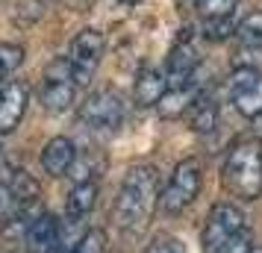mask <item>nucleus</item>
<instances>
[{"instance_id":"nucleus-1","label":"nucleus","mask_w":262,"mask_h":253,"mask_svg":"<svg viewBox=\"0 0 262 253\" xmlns=\"http://www.w3.org/2000/svg\"><path fill=\"white\" fill-rule=\"evenodd\" d=\"M159 194H162L159 192V171L154 165H133L121 182L115 209H112L118 229L130 233V236L144 233L159 206Z\"/></svg>"},{"instance_id":"nucleus-2","label":"nucleus","mask_w":262,"mask_h":253,"mask_svg":"<svg viewBox=\"0 0 262 253\" xmlns=\"http://www.w3.org/2000/svg\"><path fill=\"white\" fill-rule=\"evenodd\" d=\"M224 189L233 197L253 200L262 194V145L253 139H242L230 147L221 168Z\"/></svg>"},{"instance_id":"nucleus-3","label":"nucleus","mask_w":262,"mask_h":253,"mask_svg":"<svg viewBox=\"0 0 262 253\" xmlns=\"http://www.w3.org/2000/svg\"><path fill=\"white\" fill-rule=\"evenodd\" d=\"M203 253H250V227L245 212L233 203H218L206 215Z\"/></svg>"},{"instance_id":"nucleus-4","label":"nucleus","mask_w":262,"mask_h":253,"mask_svg":"<svg viewBox=\"0 0 262 253\" xmlns=\"http://www.w3.org/2000/svg\"><path fill=\"white\" fill-rule=\"evenodd\" d=\"M201 186H203V168L198 159H183L174 174H171V180L168 186L162 189L159 194V206H162V212L168 215H180L183 209H189L194 203V197L201 194Z\"/></svg>"},{"instance_id":"nucleus-5","label":"nucleus","mask_w":262,"mask_h":253,"mask_svg":"<svg viewBox=\"0 0 262 253\" xmlns=\"http://www.w3.org/2000/svg\"><path fill=\"white\" fill-rule=\"evenodd\" d=\"M80 121L95 133H115L124 124V100L118 91H95L92 97H85V103L80 106Z\"/></svg>"},{"instance_id":"nucleus-6","label":"nucleus","mask_w":262,"mask_h":253,"mask_svg":"<svg viewBox=\"0 0 262 253\" xmlns=\"http://www.w3.org/2000/svg\"><path fill=\"white\" fill-rule=\"evenodd\" d=\"M77 95V80H74L68 56H59L48 65L45 80H41V103L48 112H65L74 103Z\"/></svg>"},{"instance_id":"nucleus-7","label":"nucleus","mask_w":262,"mask_h":253,"mask_svg":"<svg viewBox=\"0 0 262 253\" xmlns=\"http://www.w3.org/2000/svg\"><path fill=\"white\" fill-rule=\"evenodd\" d=\"M103 50H106V38L100 30H80L71 41V50H68V62H71V71L77 85H85L92 77H95L97 65L103 59Z\"/></svg>"},{"instance_id":"nucleus-8","label":"nucleus","mask_w":262,"mask_h":253,"mask_svg":"<svg viewBox=\"0 0 262 253\" xmlns=\"http://www.w3.org/2000/svg\"><path fill=\"white\" fill-rule=\"evenodd\" d=\"M198 65H201V50H198L194 33L183 30L180 38L174 41V48H171V53H168V62H165L168 85L189 83L191 77H198Z\"/></svg>"},{"instance_id":"nucleus-9","label":"nucleus","mask_w":262,"mask_h":253,"mask_svg":"<svg viewBox=\"0 0 262 253\" xmlns=\"http://www.w3.org/2000/svg\"><path fill=\"white\" fill-rule=\"evenodd\" d=\"M230 103L245 118L262 115V71L256 68H238L230 80Z\"/></svg>"},{"instance_id":"nucleus-10","label":"nucleus","mask_w":262,"mask_h":253,"mask_svg":"<svg viewBox=\"0 0 262 253\" xmlns=\"http://www.w3.org/2000/svg\"><path fill=\"white\" fill-rule=\"evenodd\" d=\"M27 100H30V88L24 80H9L0 85V135L12 133L21 124L27 112Z\"/></svg>"},{"instance_id":"nucleus-11","label":"nucleus","mask_w":262,"mask_h":253,"mask_svg":"<svg viewBox=\"0 0 262 253\" xmlns=\"http://www.w3.org/2000/svg\"><path fill=\"white\" fill-rule=\"evenodd\" d=\"M201 91H203V85L198 83V77H191L189 83L168 85L165 97L159 100V115L162 118H180V115H186L194 106V100H198Z\"/></svg>"},{"instance_id":"nucleus-12","label":"nucleus","mask_w":262,"mask_h":253,"mask_svg":"<svg viewBox=\"0 0 262 253\" xmlns=\"http://www.w3.org/2000/svg\"><path fill=\"white\" fill-rule=\"evenodd\" d=\"M74 162H77V147L65 135L50 139L45 145V150H41V168L48 171L50 177H65L74 168Z\"/></svg>"},{"instance_id":"nucleus-13","label":"nucleus","mask_w":262,"mask_h":253,"mask_svg":"<svg viewBox=\"0 0 262 253\" xmlns=\"http://www.w3.org/2000/svg\"><path fill=\"white\" fill-rule=\"evenodd\" d=\"M59 229H62V224L56 221V215L41 212V215H38L24 233L27 250L30 253H48L50 247L56 244V239H59Z\"/></svg>"},{"instance_id":"nucleus-14","label":"nucleus","mask_w":262,"mask_h":253,"mask_svg":"<svg viewBox=\"0 0 262 253\" xmlns=\"http://www.w3.org/2000/svg\"><path fill=\"white\" fill-rule=\"evenodd\" d=\"M165 91H168V74L159 71V68H144L136 80V88H133L139 106H159Z\"/></svg>"},{"instance_id":"nucleus-15","label":"nucleus","mask_w":262,"mask_h":253,"mask_svg":"<svg viewBox=\"0 0 262 253\" xmlns=\"http://www.w3.org/2000/svg\"><path fill=\"white\" fill-rule=\"evenodd\" d=\"M189 115H191V127L198 133L215 130V124H218V97L203 88L201 95H198V100H194V106L189 109Z\"/></svg>"},{"instance_id":"nucleus-16","label":"nucleus","mask_w":262,"mask_h":253,"mask_svg":"<svg viewBox=\"0 0 262 253\" xmlns=\"http://www.w3.org/2000/svg\"><path fill=\"white\" fill-rule=\"evenodd\" d=\"M95 200H97V182L95 180H83L68 192L65 212H68V218H80V221H83V218L95 209Z\"/></svg>"},{"instance_id":"nucleus-17","label":"nucleus","mask_w":262,"mask_h":253,"mask_svg":"<svg viewBox=\"0 0 262 253\" xmlns=\"http://www.w3.org/2000/svg\"><path fill=\"white\" fill-rule=\"evenodd\" d=\"M238 0H194V9L203 24H218V21H233Z\"/></svg>"},{"instance_id":"nucleus-18","label":"nucleus","mask_w":262,"mask_h":253,"mask_svg":"<svg viewBox=\"0 0 262 253\" xmlns=\"http://www.w3.org/2000/svg\"><path fill=\"white\" fill-rule=\"evenodd\" d=\"M236 38H238L242 48L253 50V53H262V12L248 15V18L236 27Z\"/></svg>"},{"instance_id":"nucleus-19","label":"nucleus","mask_w":262,"mask_h":253,"mask_svg":"<svg viewBox=\"0 0 262 253\" xmlns=\"http://www.w3.org/2000/svg\"><path fill=\"white\" fill-rule=\"evenodd\" d=\"M24 62V48L21 44H0V85L9 83V77L18 71Z\"/></svg>"},{"instance_id":"nucleus-20","label":"nucleus","mask_w":262,"mask_h":253,"mask_svg":"<svg viewBox=\"0 0 262 253\" xmlns=\"http://www.w3.org/2000/svg\"><path fill=\"white\" fill-rule=\"evenodd\" d=\"M103 250H106L103 229H85V236L71 247V253H103Z\"/></svg>"},{"instance_id":"nucleus-21","label":"nucleus","mask_w":262,"mask_h":253,"mask_svg":"<svg viewBox=\"0 0 262 253\" xmlns=\"http://www.w3.org/2000/svg\"><path fill=\"white\" fill-rule=\"evenodd\" d=\"M15 209H18V200H15L12 182L0 180V224H6V221L15 215Z\"/></svg>"},{"instance_id":"nucleus-22","label":"nucleus","mask_w":262,"mask_h":253,"mask_svg":"<svg viewBox=\"0 0 262 253\" xmlns=\"http://www.w3.org/2000/svg\"><path fill=\"white\" fill-rule=\"evenodd\" d=\"M147 253H186V247H183L177 239H156L154 244L147 247Z\"/></svg>"},{"instance_id":"nucleus-23","label":"nucleus","mask_w":262,"mask_h":253,"mask_svg":"<svg viewBox=\"0 0 262 253\" xmlns=\"http://www.w3.org/2000/svg\"><path fill=\"white\" fill-rule=\"evenodd\" d=\"M115 3H121L124 9H133V6H136V3H142V0H115Z\"/></svg>"},{"instance_id":"nucleus-24","label":"nucleus","mask_w":262,"mask_h":253,"mask_svg":"<svg viewBox=\"0 0 262 253\" xmlns=\"http://www.w3.org/2000/svg\"><path fill=\"white\" fill-rule=\"evenodd\" d=\"M250 253H262V247H250Z\"/></svg>"},{"instance_id":"nucleus-25","label":"nucleus","mask_w":262,"mask_h":253,"mask_svg":"<svg viewBox=\"0 0 262 253\" xmlns=\"http://www.w3.org/2000/svg\"><path fill=\"white\" fill-rule=\"evenodd\" d=\"M38 3H48V0H38Z\"/></svg>"}]
</instances>
